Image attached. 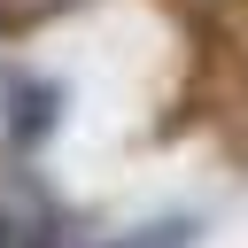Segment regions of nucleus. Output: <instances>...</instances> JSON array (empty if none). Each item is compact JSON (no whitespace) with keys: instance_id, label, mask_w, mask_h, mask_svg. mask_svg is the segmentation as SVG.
I'll return each mask as SVG.
<instances>
[{"instance_id":"nucleus-1","label":"nucleus","mask_w":248,"mask_h":248,"mask_svg":"<svg viewBox=\"0 0 248 248\" xmlns=\"http://www.w3.org/2000/svg\"><path fill=\"white\" fill-rule=\"evenodd\" d=\"M46 124H54V85H23V101L8 108V140L31 147V140H46Z\"/></svg>"},{"instance_id":"nucleus-2","label":"nucleus","mask_w":248,"mask_h":248,"mask_svg":"<svg viewBox=\"0 0 248 248\" xmlns=\"http://www.w3.org/2000/svg\"><path fill=\"white\" fill-rule=\"evenodd\" d=\"M54 8H70V0H0V31H31V23H46Z\"/></svg>"},{"instance_id":"nucleus-3","label":"nucleus","mask_w":248,"mask_h":248,"mask_svg":"<svg viewBox=\"0 0 248 248\" xmlns=\"http://www.w3.org/2000/svg\"><path fill=\"white\" fill-rule=\"evenodd\" d=\"M0 248H16V225H8V217H0Z\"/></svg>"}]
</instances>
